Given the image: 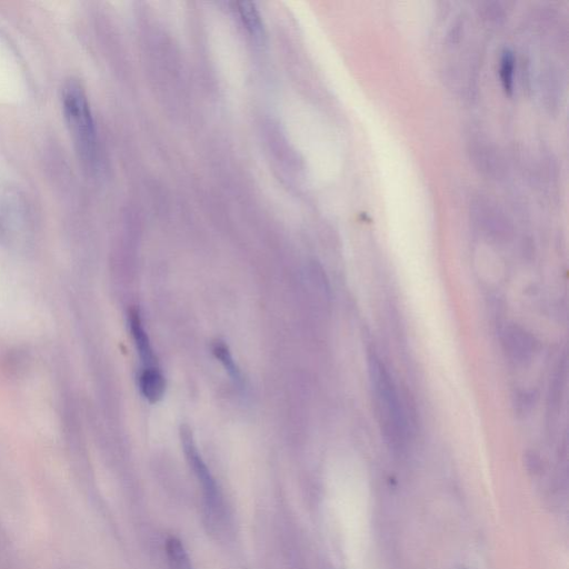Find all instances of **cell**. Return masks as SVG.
Masks as SVG:
<instances>
[{"instance_id":"6","label":"cell","mask_w":569,"mask_h":569,"mask_svg":"<svg viewBox=\"0 0 569 569\" xmlns=\"http://www.w3.org/2000/svg\"><path fill=\"white\" fill-rule=\"evenodd\" d=\"M139 387L149 403H157L164 397L166 379L158 367L144 368L139 377Z\"/></svg>"},{"instance_id":"9","label":"cell","mask_w":569,"mask_h":569,"mask_svg":"<svg viewBox=\"0 0 569 569\" xmlns=\"http://www.w3.org/2000/svg\"><path fill=\"white\" fill-rule=\"evenodd\" d=\"M167 555L172 569H193L191 559L179 539L175 537L168 539Z\"/></svg>"},{"instance_id":"8","label":"cell","mask_w":569,"mask_h":569,"mask_svg":"<svg viewBox=\"0 0 569 569\" xmlns=\"http://www.w3.org/2000/svg\"><path fill=\"white\" fill-rule=\"evenodd\" d=\"M213 353L219 362L223 364L229 376L232 377L233 381L237 386H243V377L241 371L235 364L234 358L229 352L228 346L224 342L217 341L213 344Z\"/></svg>"},{"instance_id":"2","label":"cell","mask_w":569,"mask_h":569,"mask_svg":"<svg viewBox=\"0 0 569 569\" xmlns=\"http://www.w3.org/2000/svg\"><path fill=\"white\" fill-rule=\"evenodd\" d=\"M63 112L82 162L93 168L97 162V132L84 88L74 79L62 91Z\"/></svg>"},{"instance_id":"11","label":"cell","mask_w":569,"mask_h":569,"mask_svg":"<svg viewBox=\"0 0 569 569\" xmlns=\"http://www.w3.org/2000/svg\"><path fill=\"white\" fill-rule=\"evenodd\" d=\"M462 569H466V568H462Z\"/></svg>"},{"instance_id":"1","label":"cell","mask_w":569,"mask_h":569,"mask_svg":"<svg viewBox=\"0 0 569 569\" xmlns=\"http://www.w3.org/2000/svg\"><path fill=\"white\" fill-rule=\"evenodd\" d=\"M368 373L382 433L389 446L401 449L407 442L408 423L394 379L375 353L368 355Z\"/></svg>"},{"instance_id":"3","label":"cell","mask_w":569,"mask_h":569,"mask_svg":"<svg viewBox=\"0 0 569 569\" xmlns=\"http://www.w3.org/2000/svg\"><path fill=\"white\" fill-rule=\"evenodd\" d=\"M184 451L189 465H191L198 482L201 483L204 493L205 511L208 523L217 527L224 519V505L221 493L215 479L201 455L197 451L191 428L184 425L181 429Z\"/></svg>"},{"instance_id":"7","label":"cell","mask_w":569,"mask_h":569,"mask_svg":"<svg viewBox=\"0 0 569 569\" xmlns=\"http://www.w3.org/2000/svg\"><path fill=\"white\" fill-rule=\"evenodd\" d=\"M238 12L244 25L254 37H262L264 32L262 17L259 15L256 5L251 2L238 3Z\"/></svg>"},{"instance_id":"4","label":"cell","mask_w":569,"mask_h":569,"mask_svg":"<svg viewBox=\"0 0 569 569\" xmlns=\"http://www.w3.org/2000/svg\"><path fill=\"white\" fill-rule=\"evenodd\" d=\"M502 342L507 357L517 365H525L531 362L537 351L534 336L521 325L506 326Z\"/></svg>"},{"instance_id":"10","label":"cell","mask_w":569,"mask_h":569,"mask_svg":"<svg viewBox=\"0 0 569 569\" xmlns=\"http://www.w3.org/2000/svg\"><path fill=\"white\" fill-rule=\"evenodd\" d=\"M515 62V55L511 49H505L501 59V79L508 93H512L514 88Z\"/></svg>"},{"instance_id":"5","label":"cell","mask_w":569,"mask_h":569,"mask_svg":"<svg viewBox=\"0 0 569 569\" xmlns=\"http://www.w3.org/2000/svg\"><path fill=\"white\" fill-rule=\"evenodd\" d=\"M129 324H131V331L144 368L157 367L151 341L145 332L141 315L136 309H133L131 316H129Z\"/></svg>"}]
</instances>
